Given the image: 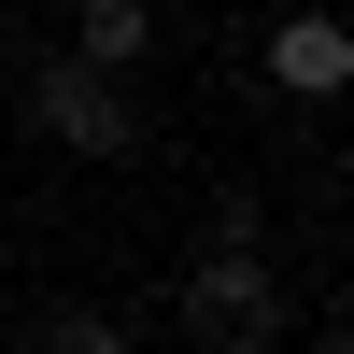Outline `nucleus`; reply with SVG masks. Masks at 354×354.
I'll return each instance as SVG.
<instances>
[{
  "label": "nucleus",
  "mask_w": 354,
  "mask_h": 354,
  "mask_svg": "<svg viewBox=\"0 0 354 354\" xmlns=\"http://www.w3.org/2000/svg\"><path fill=\"white\" fill-rule=\"evenodd\" d=\"M28 113H43V142H57V156H128V142H142V113H128V71H100V57H43Z\"/></svg>",
  "instance_id": "nucleus-2"
},
{
  "label": "nucleus",
  "mask_w": 354,
  "mask_h": 354,
  "mask_svg": "<svg viewBox=\"0 0 354 354\" xmlns=\"http://www.w3.org/2000/svg\"><path fill=\"white\" fill-rule=\"evenodd\" d=\"M71 57H100V71H142V57H156V15H142V0H85V15H71Z\"/></svg>",
  "instance_id": "nucleus-4"
},
{
  "label": "nucleus",
  "mask_w": 354,
  "mask_h": 354,
  "mask_svg": "<svg viewBox=\"0 0 354 354\" xmlns=\"http://www.w3.org/2000/svg\"><path fill=\"white\" fill-rule=\"evenodd\" d=\"M340 340H354V312H340Z\"/></svg>",
  "instance_id": "nucleus-7"
},
{
  "label": "nucleus",
  "mask_w": 354,
  "mask_h": 354,
  "mask_svg": "<svg viewBox=\"0 0 354 354\" xmlns=\"http://www.w3.org/2000/svg\"><path fill=\"white\" fill-rule=\"evenodd\" d=\"M270 85H283V100H340V85H354V15L283 0V28H270Z\"/></svg>",
  "instance_id": "nucleus-3"
},
{
  "label": "nucleus",
  "mask_w": 354,
  "mask_h": 354,
  "mask_svg": "<svg viewBox=\"0 0 354 354\" xmlns=\"http://www.w3.org/2000/svg\"><path fill=\"white\" fill-rule=\"evenodd\" d=\"M312 354H354V340H340V326H326V340H312Z\"/></svg>",
  "instance_id": "nucleus-6"
},
{
  "label": "nucleus",
  "mask_w": 354,
  "mask_h": 354,
  "mask_svg": "<svg viewBox=\"0 0 354 354\" xmlns=\"http://www.w3.org/2000/svg\"><path fill=\"white\" fill-rule=\"evenodd\" d=\"M15 354H128V326H113L100 298H71V312H43V326H28Z\"/></svg>",
  "instance_id": "nucleus-5"
},
{
  "label": "nucleus",
  "mask_w": 354,
  "mask_h": 354,
  "mask_svg": "<svg viewBox=\"0 0 354 354\" xmlns=\"http://www.w3.org/2000/svg\"><path fill=\"white\" fill-rule=\"evenodd\" d=\"M185 340L198 354H270L283 340V270H270L255 198H213V241H198V270H185Z\"/></svg>",
  "instance_id": "nucleus-1"
}]
</instances>
